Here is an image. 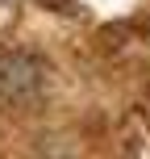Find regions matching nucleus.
<instances>
[{
  "label": "nucleus",
  "mask_w": 150,
  "mask_h": 159,
  "mask_svg": "<svg viewBox=\"0 0 150 159\" xmlns=\"http://www.w3.org/2000/svg\"><path fill=\"white\" fill-rule=\"evenodd\" d=\"M42 88V63L29 55H4L0 59V101H25Z\"/></svg>",
  "instance_id": "obj_1"
}]
</instances>
